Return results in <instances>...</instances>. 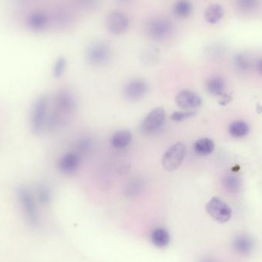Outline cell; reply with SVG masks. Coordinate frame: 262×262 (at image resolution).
Listing matches in <instances>:
<instances>
[{
    "label": "cell",
    "instance_id": "20",
    "mask_svg": "<svg viewBox=\"0 0 262 262\" xmlns=\"http://www.w3.org/2000/svg\"><path fill=\"white\" fill-rule=\"evenodd\" d=\"M234 246L238 252L242 253V254H248L252 248V241L247 237L239 236L235 240Z\"/></svg>",
    "mask_w": 262,
    "mask_h": 262
},
{
    "label": "cell",
    "instance_id": "3",
    "mask_svg": "<svg viewBox=\"0 0 262 262\" xmlns=\"http://www.w3.org/2000/svg\"><path fill=\"white\" fill-rule=\"evenodd\" d=\"M112 57L110 46L104 41H94L86 48V60L94 67L106 65Z\"/></svg>",
    "mask_w": 262,
    "mask_h": 262
},
{
    "label": "cell",
    "instance_id": "6",
    "mask_svg": "<svg viewBox=\"0 0 262 262\" xmlns=\"http://www.w3.org/2000/svg\"><path fill=\"white\" fill-rule=\"evenodd\" d=\"M165 120L166 112L164 108H155L143 119L141 130L145 134H155L164 126Z\"/></svg>",
    "mask_w": 262,
    "mask_h": 262
},
{
    "label": "cell",
    "instance_id": "22",
    "mask_svg": "<svg viewBox=\"0 0 262 262\" xmlns=\"http://www.w3.org/2000/svg\"><path fill=\"white\" fill-rule=\"evenodd\" d=\"M238 10L244 13L254 11L260 4V0H235Z\"/></svg>",
    "mask_w": 262,
    "mask_h": 262
},
{
    "label": "cell",
    "instance_id": "28",
    "mask_svg": "<svg viewBox=\"0 0 262 262\" xmlns=\"http://www.w3.org/2000/svg\"><path fill=\"white\" fill-rule=\"evenodd\" d=\"M80 5L84 8H94L98 4V0H78Z\"/></svg>",
    "mask_w": 262,
    "mask_h": 262
},
{
    "label": "cell",
    "instance_id": "1",
    "mask_svg": "<svg viewBox=\"0 0 262 262\" xmlns=\"http://www.w3.org/2000/svg\"><path fill=\"white\" fill-rule=\"evenodd\" d=\"M50 112V100L47 95L38 97L32 103L29 115V125L32 132L40 135L46 130Z\"/></svg>",
    "mask_w": 262,
    "mask_h": 262
},
{
    "label": "cell",
    "instance_id": "31",
    "mask_svg": "<svg viewBox=\"0 0 262 262\" xmlns=\"http://www.w3.org/2000/svg\"><path fill=\"white\" fill-rule=\"evenodd\" d=\"M202 262H214L212 260H208V259H207V260H204Z\"/></svg>",
    "mask_w": 262,
    "mask_h": 262
},
{
    "label": "cell",
    "instance_id": "26",
    "mask_svg": "<svg viewBox=\"0 0 262 262\" xmlns=\"http://www.w3.org/2000/svg\"><path fill=\"white\" fill-rule=\"evenodd\" d=\"M66 69V61L65 59H59L56 62L53 69V75L55 78H60L62 76Z\"/></svg>",
    "mask_w": 262,
    "mask_h": 262
},
{
    "label": "cell",
    "instance_id": "15",
    "mask_svg": "<svg viewBox=\"0 0 262 262\" xmlns=\"http://www.w3.org/2000/svg\"><path fill=\"white\" fill-rule=\"evenodd\" d=\"M170 234L166 229H156L151 234V241L155 246L164 248L170 243Z\"/></svg>",
    "mask_w": 262,
    "mask_h": 262
},
{
    "label": "cell",
    "instance_id": "23",
    "mask_svg": "<svg viewBox=\"0 0 262 262\" xmlns=\"http://www.w3.org/2000/svg\"><path fill=\"white\" fill-rule=\"evenodd\" d=\"M223 182H224L225 187L232 192H237L239 189L240 186H241L239 179L235 176H233V175L232 176V175L226 176Z\"/></svg>",
    "mask_w": 262,
    "mask_h": 262
},
{
    "label": "cell",
    "instance_id": "2",
    "mask_svg": "<svg viewBox=\"0 0 262 262\" xmlns=\"http://www.w3.org/2000/svg\"><path fill=\"white\" fill-rule=\"evenodd\" d=\"M18 202L28 221L32 225L38 223V211L35 194L29 188L21 186L16 191Z\"/></svg>",
    "mask_w": 262,
    "mask_h": 262
},
{
    "label": "cell",
    "instance_id": "19",
    "mask_svg": "<svg viewBox=\"0 0 262 262\" xmlns=\"http://www.w3.org/2000/svg\"><path fill=\"white\" fill-rule=\"evenodd\" d=\"M35 196L36 198L37 202L42 205H47L51 201V192L49 188L46 185L41 184L38 185L35 189Z\"/></svg>",
    "mask_w": 262,
    "mask_h": 262
},
{
    "label": "cell",
    "instance_id": "17",
    "mask_svg": "<svg viewBox=\"0 0 262 262\" xmlns=\"http://www.w3.org/2000/svg\"><path fill=\"white\" fill-rule=\"evenodd\" d=\"M249 127L242 121H234L229 127V133L232 137L241 138L245 137L249 133Z\"/></svg>",
    "mask_w": 262,
    "mask_h": 262
},
{
    "label": "cell",
    "instance_id": "7",
    "mask_svg": "<svg viewBox=\"0 0 262 262\" xmlns=\"http://www.w3.org/2000/svg\"><path fill=\"white\" fill-rule=\"evenodd\" d=\"M173 31L171 23L164 18H156L149 21L146 25V32L151 38L158 41L170 36Z\"/></svg>",
    "mask_w": 262,
    "mask_h": 262
},
{
    "label": "cell",
    "instance_id": "10",
    "mask_svg": "<svg viewBox=\"0 0 262 262\" xmlns=\"http://www.w3.org/2000/svg\"><path fill=\"white\" fill-rule=\"evenodd\" d=\"M177 106L183 111H194L202 104V98L197 93L189 90H183L176 96Z\"/></svg>",
    "mask_w": 262,
    "mask_h": 262
},
{
    "label": "cell",
    "instance_id": "18",
    "mask_svg": "<svg viewBox=\"0 0 262 262\" xmlns=\"http://www.w3.org/2000/svg\"><path fill=\"white\" fill-rule=\"evenodd\" d=\"M173 12L178 17L186 18L192 13V5L189 0H178L173 7Z\"/></svg>",
    "mask_w": 262,
    "mask_h": 262
},
{
    "label": "cell",
    "instance_id": "4",
    "mask_svg": "<svg viewBox=\"0 0 262 262\" xmlns=\"http://www.w3.org/2000/svg\"><path fill=\"white\" fill-rule=\"evenodd\" d=\"M186 154V145L183 143H175L166 151L163 156V167L167 171H175L180 167Z\"/></svg>",
    "mask_w": 262,
    "mask_h": 262
},
{
    "label": "cell",
    "instance_id": "27",
    "mask_svg": "<svg viewBox=\"0 0 262 262\" xmlns=\"http://www.w3.org/2000/svg\"><path fill=\"white\" fill-rule=\"evenodd\" d=\"M91 147V142L87 139H84L78 142V151L81 152H86L89 150Z\"/></svg>",
    "mask_w": 262,
    "mask_h": 262
},
{
    "label": "cell",
    "instance_id": "5",
    "mask_svg": "<svg viewBox=\"0 0 262 262\" xmlns=\"http://www.w3.org/2000/svg\"><path fill=\"white\" fill-rule=\"evenodd\" d=\"M205 209L213 220L218 223H227L232 217L230 207L220 198H212L205 205Z\"/></svg>",
    "mask_w": 262,
    "mask_h": 262
},
{
    "label": "cell",
    "instance_id": "21",
    "mask_svg": "<svg viewBox=\"0 0 262 262\" xmlns=\"http://www.w3.org/2000/svg\"><path fill=\"white\" fill-rule=\"evenodd\" d=\"M143 180L141 179H134L131 180L130 183L127 184L125 188V194L129 197H134L136 195H138L141 192L143 189Z\"/></svg>",
    "mask_w": 262,
    "mask_h": 262
},
{
    "label": "cell",
    "instance_id": "16",
    "mask_svg": "<svg viewBox=\"0 0 262 262\" xmlns=\"http://www.w3.org/2000/svg\"><path fill=\"white\" fill-rule=\"evenodd\" d=\"M226 84L223 78L219 77L210 78L206 83V89L213 96H221L224 92Z\"/></svg>",
    "mask_w": 262,
    "mask_h": 262
},
{
    "label": "cell",
    "instance_id": "9",
    "mask_svg": "<svg viewBox=\"0 0 262 262\" xmlns=\"http://www.w3.org/2000/svg\"><path fill=\"white\" fill-rule=\"evenodd\" d=\"M149 91V85L143 79H134L126 84L124 95L127 100L136 101L143 98Z\"/></svg>",
    "mask_w": 262,
    "mask_h": 262
},
{
    "label": "cell",
    "instance_id": "11",
    "mask_svg": "<svg viewBox=\"0 0 262 262\" xmlns=\"http://www.w3.org/2000/svg\"><path fill=\"white\" fill-rule=\"evenodd\" d=\"M80 165L79 155L75 152H69L62 155L58 162V169L65 175L75 174Z\"/></svg>",
    "mask_w": 262,
    "mask_h": 262
},
{
    "label": "cell",
    "instance_id": "25",
    "mask_svg": "<svg viewBox=\"0 0 262 262\" xmlns=\"http://www.w3.org/2000/svg\"><path fill=\"white\" fill-rule=\"evenodd\" d=\"M235 65L240 70L246 71L251 67V62L248 56L238 55L235 57Z\"/></svg>",
    "mask_w": 262,
    "mask_h": 262
},
{
    "label": "cell",
    "instance_id": "29",
    "mask_svg": "<svg viewBox=\"0 0 262 262\" xmlns=\"http://www.w3.org/2000/svg\"><path fill=\"white\" fill-rule=\"evenodd\" d=\"M256 67H257V72L262 75V58L261 59H259L257 61V65H256Z\"/></svg>",
    "mask_w": 262,
    "mask_h": 262
},
{
    "label": "cell",
    "instance_id": "24",
    "mask_svg": "<svg viewBox=\"0 0 262 262\" xmlns=\"http://www.w3.org/2000/svg\"><path fill=\"white\" fill-rule=\"evenodd\" d=\"M196 115L195 111H183V112H175L172 114L170 118L176 122L185 121L189 118H193Z\"/></svg>",
    "mask_w": 262,
    "mask_h": 262
},
{
    "label": "cell",
    "instance_id": "30",
    "mask_svg": "<svg viewBox=\"0 0 262 262\" xmlns=\"http://www.w3.org/2000/svg\"><path fill=\"white\" fill-rule=\"evenodd\" d=\"M119 2L124 3V4H126V3L130 2V0H118Z\"/></svg>",
    "mask_w": 262,
    "mask_h": 262
},
{
    "label": "cell",
    "instance_id": "13",
    "mask_svg": "<svg viewBox=\"0 0 262 262\" xmlns=\"http://www.w3.org/2000/svg\"><path fill=\"white\" fill-rule=\"evenodd\" d=\"M224 16V10L220 4H212L205 9L204 17L207 23L216 24L219 23Z\"/></svg>",
    "mask_w": 262,
    "mask_h": 262
},
{
    "label": "cell",
    "instance_id": "14",
    "mask_svg": "<svg viewBox=\"0 0 262 262\" xmlns=\"http://www.w3.org/2000/svg\"><path fill=\"white\" fill-rule=\"evenodd\" d=\"M193 149L195 153L199 156H208L214 151L215 143L208 138L199 139L194 143Z\"/></svg>",
    "mask_w": 262,
    "mask_h": 262
},
{
    "label": "cell",
    "instance_id": "8",
    "mask_svg": "<svg viewBox=\"0 0 262 262\" xmlns=\"http://www.w3.org/2000/svg\"><path fill=\"white\" fill-rule=\"evenodd\" d=\"M105 26L108 32L114 35H122L129 28V20L127 16L119 11H112L105 18Z\"/></svg>",
    "mask_w": 262,
    "mask_h": 262
},
{
    "label": "cell",
    "instance_id": "12",
    "mask_svg": "<svg viewBox=\"0 0 262 262\" xmlns=\"http://www.w3.org/2000/svg\"><path fill=\"white\" fill-rule=\"evenodd\" d=\"M133 135L130 131L127 130H121L114 134L111 139V143L115 149H125L131 143Z\"/></svg>",
    "mask_w": 262,
    "mask_h": 262
}]
</instances>
